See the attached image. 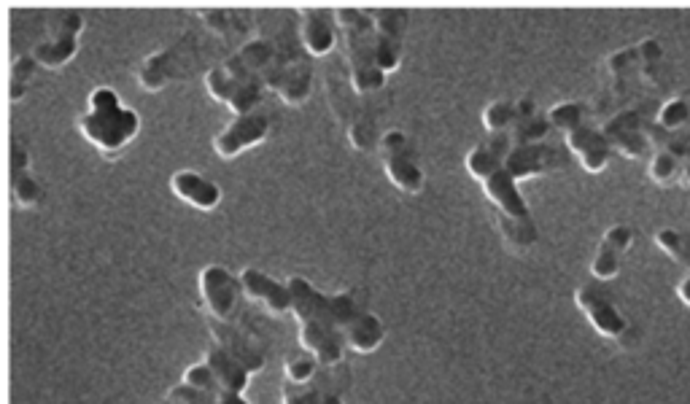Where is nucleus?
Returning <instances> with one entry per match:
<instances>
[{
	"label": "nucleus",
	"mask_w": 690,
	"mask_h": 404,
	"mask_svg": "<svg viewBox=\"0 0 690 404\" xmlns=\"http://www.w3.org/2000/svg\"><path fill=\"white\" fill-rule=\"evenodd\" d=\"M513 149L510 135L499 132V135H486V141H480L475 149L467 154V173L480 186L486 200L494 205L496 224L502 232L505 246L513 254H526L537 246V224L531 219L529 205L518 192V184L505 173V157Z\"/></svg>",
	"instance_id": "f257e3e1"
},
{
	"label": "nucleus",
	"mask_w": 690,
	"mask_h": 404,
	"mask_svg": "<svg viewBox=\"0 0 690 404\" xmlns=\"http://www.w3.org/2000/svg\"><path fill=\"white\" fill-rule=\"evenodd\" d=\"M292 289V316L297 318V343L302 351L313 353L321 367H335L345 356L343 329L351 321L359 302L354 294L340 291V294H324L308 278L292 275L289 278Z\"/></svg>",
	"instance_id": "f03ea898"
},
{
	"label": "nucleus",
	"mask_w": 690,
	"mask_h": 404,
	"mask_svg": "<svg viewBox=\"0 0 690 404\" xmlns=\"http://www.w3.org/2000/svg\"><path fill=\"white\" fill-rule=\"evenodd\" d=\"M79 132L100 151V157L116 159L130 149L141 132V116L111 87H95L87 95V106L79 116Z\"/></svg>",
	"instance_id": "7ed1b4c3"
},
{
	"label": "nucleus",
	"mask_w": 690,
	"mask_h": 404,
	"mask_svg": "<svg viewBox=\"0 0 690 404\" xmlns=\"http://www.w3.org/2000/svg\"><path fill=\"white\" fill-rule=\"evenodd\" d=\"M335 17L345 68H348V84L354 89V95H378L386 87L389 76L381 71V62H378V38H375L370 11L345 6V9H335Z\"/></svg>",
	"instance_id": "20e7f679"
},
{
	"label": "nucleus",
	"mask_w": 690,
	"mask_h": 404,
	"mask_svg": "<svg viewBox=\"0 0 690 404\" xmlns=\"http://www.w3.org/2000/svg\"><path fill=\"white\" fill-rule=\"evenodd\" d=\"M208 62V44L195 30H186L170 46L160 52L143 57L135 68V81L143 92H160V89L195 76Z\"/></svg>",
	"instance_id": "39448f33"
},
{
	"label": "nucleus",
	"mask_w": 690,
	"mask_h": 404,
	"mask_svg": "<svg viewBox=\"0 0 690 404\" xmlns=\"http://www.w3.org/2000/svg\"><path fill=\"white\" fill-rule=\"evenodd\" d=\"M84 17L81 11H54L44 19V38L30 46V57L38 62V68L60 71L79 54L84 33Z\"/></svg>",
	"instance_id": "423d86ee"
},
{
	"label": "nucleus",
	"mask_w": 690,
	"mask_h": 404,
	"mask_svg": "<svg viewBox=\"0 0 690 404\" xmlns=\"http://www.w3.org/2000/svg\"><path fill=\"white\" fill-rule=\"evenodd\" d=\"M262 84L267 92L281 97L286 106L308 103L310 92H313V65H310V54L302 49L300 36H294L286 44L284 54L262 76Z\"/></svg>",
	"instance_id": "0eeeda50"
},
{
	"label": "nucleus",
	"mask_w": 690,
	"mask_h": 404,
	"mask_svg": "<svg viewBox=\"0 0 690 404\" xmlns=\"http://www.w3.org/2000/svg\"><path fill=\"white\" fill-rule=\"evenodd\" d=\"M205 92L216 100L224 103L235 116H246L259 111V103L265 100V84L251 76L232 71L227 62L211 65L205 71Z\"/></svg>",
	"instance_id": "6e6552de"
},
{
	"label": "nucleus",
	"mask_w": 690,
	"mask_h": 404,
	"mask_svg": "<svg viewBox=\"0 0 690 404\" xmlns=\"http://www.w3.org/2000/svg\"><path fill=\"white\" fill-rule=\"evenodd\" d=\"M383 159V173L399 192L421 194L426 189V176L418 165L416 149L405 130H386L378 143Z\"/></svg>",
	"instance_id": "1a4fd4ad"
},
{
	"label": "nucleus",
	"mask_w": 690,
	"mask_h": 404,
	"mask_svg": "<svg viewBox=\"0 0 690 404\" xmlns=\"http://www.w3.org/2000/svg\"><path fill=\"white\" fill-rule=\"evenodd\" d=\"M575 302L577 308L585 313V318L591 321L593 329L602 334V337L615 340V343L620 345L639 343L637 329L629 324V318L620 313L618 305L610 299V294L604 289H599L596 283H583V286H577Z\"/></svg>",
	"instance_id": "9d476101"
},
{
	"label": "nucleus",
	"mask_w": 690,
	"mask_h": 404,
	"mask_svg": "<svg viewBox=\"0 0 690 404\" xmlns=\"http://www.w3.org/2000/svg\"><path fill=\"white\" fill-rule=\"evenodd\" d=\"M197 286H200V299H203L208 316L219 318V321L238 318L240 299H246L238 275H232L222 264H208L203 267Z\"/></svg>",
	"instance_id": "9b49d317"
},
{
	"label": "nucleus",
	"mask_w": 690,
	"mask_h": 404,
	"mask_svg": "<svg viewBox=\"0 0 690 404\" xmlns=\"http://www.w3.org/2000/svg\"><path fill=\"white\" fill-rule=\"evenodd\" d=\"M569 149L556 143H531V146H515L505 157V173L515 184L529 181V178L550 176L569 165Z\"/></svg>",
	"instance_id": "f8f14e48"
},
{
	"label": "nucleus",
	"mask_w": 690,
	"mask_h": 404,
	"mask_svg": "<svg viewBox=\"0 0 690 404\" xmlns=\"http://www.w3.org/2000/svg\"><path fill=\"white\" fill-rule=\"evenodd\" d=\"M208 332H211V343L219 345L222 351H227L235 361H240L243 367L254 375L262 372L267 364L265 345L259 343V337L254 332H248L232 318V321H219V318H208Z\"/></svg>",
	"instance_id": "ddd939ff"
},
{
	"label": "nucleus",
	"mask_w": 690,
	"mask_h": 404,
	"mask_svg": "<svg viewBox=\"0 0 690 404\" xmlns=\"http://www.w3.org/2000/svg\"><path fill=\"white\" fill-rule=\"evenodd\" d=\"M647 122H653L645 108H626L610 119L602 127V135L607 138L612 149L620 151L623 157L642 159L650 154V138H647Z\"/></svg>",
	"instance_id": "4468645a"
},
{
	"label": "nucleus",
	"mask_w": 690,
	"mask_h": 404,
	"mask_svg": "<svg viewBox=\"0 0 690 404\" xmlns=\"http://www.w3.org/2000/svg\"><path fill=\"white\" fill-rule=\"evenodd\" d=\"M270 116L265 111H254V114L235 116L227 127H224L216 138H213V151L222 159H235L243 151L262 146L270 138Z\"/></svg>",
	"instance_id": "2eb2a0df"
},
{
	"label": "nucleus",
	"mask_w": 690,
	"mask_h": 404,
	"mask_svg": "<svg viewBox=\"0 0 690 404\" xmlns=\"http://www.w3.org/2000/svg\"><path fill=\"white\" fill-rule=\"evenodd\" d=\"M370 17L375 25V38H378V62H381V71L389 76L402 65L410 14L405 9H372Z\"/></svg>",
	"instance_id": "dca6fc26"
},
{
	"label": "nucleus",
	"mask_w": 690,
	"mask_h": 404,
	"mask_svg": "<svg viewBox=\"0 0 690 404\" xmlns=\"http://www.w3.org/2000/svg\"><path fill=\"white\" fill-rule=\"evenodd\" d=\"M297 14H300L297 17V36H300L302 49L310 57H327V54H332L335 44L340 41L335 11L319 9V6H305Z\"/></svg>",
	"instance_id": "f3484780"
},
{
	"label": "nucleus",
	"mask_w": 690,
	"mask_h": 404,
	"mask_svg": "<svg viewBox=\"0 0 690 404\" xmlns=\"http://www.w3.org/2000/svg\"><path fill=\"white\" fill-rule=\"evenodd\" d=\"M238 278L240 286H243V297L248 302H257V305H262L275 318L292 313V289H289V281H275L273 275L262 273L257 267L240 270Z\"/></svg>",
	"instance_id": "a211bd4d"
},
{
	"label": "nucleus",
	"mask_w": 690,
	"mask_h": 404,
	"mask_svg": "<svg viewBox=\"0 0 690 404\" xmlns=\"http://www.w3.org/2000/svg\"><path fill=\"white\" fill-rule=\"evenodd\" d=\"M634 243V229L629 224H615L604 232L602 243L596 248L591 262V275L596 281H612L618 278L620 264H623V256Z\"/></svg>",
	"instance_id": "6ab92c4d"
},
{
	"label": "nucleus",
	"mask_w": 690,
	"mask_h": 404,
	"mask_svg": "<svg viewBox=\"0 0 690 404\" xmlns=\"http://www.w3.org/2000/svg\"><path fill=\"white\" fill-rule=\"evenodd\" d=\"M564 146L580 159V165H583L588 173H602L604 167L610 165L612 146L607 143L602 130H596L591 124H583V127L567 132V135H564Z\"/></svg>",
	"instance_id": "aec40b11"
},
{
	"label": "nucleus",
	"mask_w": 690,
	"mask_h": 404,
	"mask_svg": "<svg viewBox=\"0 0 690 404\" xmlns=\"http://www.w3.org/2000/svg\"><path fill=\"white\" fill-rule=\"evenodd\" d=\"M170 192L178 200L192 205L197 211H213L222 202V189L211 178L200 176L195 170H178L170 176Z\"/></svg>",
	"instance_id": "412c9836"
},
{
	"label": "nucleus",
	"mask_w": 690,
	"mask_h": 404,
	"mask_svg": "<svg viewBox=\"0 0 690 404\" xmlns=\"http://www.w3.org/2000/svg\"><path fill=\"white\" fill-rule=\"evenodd\" d=\"M197 17L205 25L211 36H219L222 41H251L254 36V17L238 9H197Z\"/></svg>",
	"instance_id": "4be33fe9"
},
{
	"label": "nucleus",
	"mask_w": 690,
	"mask_h": 404,
	"mask_svg": "<svg viewBox=\"0 0 690 404\" xmlns=\"http://www.w3.org/2000/svg\"><path fill=\"white\" fill-rule=\"evenodd\" d=\"M343 337L345 345H348L351 351L372 353L378 351L383 345V340H386V324H383L375 313H370V310L359 308L354 316H351V321L345 324Z\"/></svg>",
	"instance_id": "5701e85b"
},
{
	"label": "nucleus",
	"mask_w": 690,
	"mask_h": 404,
	"mask_svg": "<svg viewBox=\"0 0 690 404\" xmlns=\"http://www.w3.org/2000/svg\"><path fill=\"white\" fill-rule=\"evenodd\" d=\"M531 116H537V103L531 97L521 100H494L488 103L483 111V124H486L488 135H499V132H510L513 127L523 124Z\"/></svg>",
	"instance_id": "b1692460"
},
{
	"label": "nucleus",
	"mask_w": 690,
	"mask_h": 404,
	"mask_svg": "<svg viewBox=\"0 0 690 404\" xmlns=\"http://www.w3.org/2000/svg\"><path fill=\"white\" fill-rule=\"evenodd\" d=\"M203 361L211 367V372L219 380V386L227 388V391H235V394H243L248 388V380H251V372H248L240 361H235L227 351H222L219 345H208L205 348Z\"/></svg>",
	"instance_id": "393cba45"
},
{
	"label": "nucleus",
	"mask_w": 690,
	"mask_h": 404,
	"mask_svg": "<svg viewBox=\"0 0 690 404\" xmlns=\"http://www.w3.org/2000/svg\"><path fill=\"white\" fill-rule=\"evenodd\" d=\"M11 200L19 211H30L44 202V186L30 173V165L11 167Z\"/></svg>",
	"instance_id": "a878e982"
},
{
	"label": "nucleus",
	"mask_w": 690,
	"mask_h": 404,
	"mask_svg": "<svg viewBox=\"0 0 690 404\" xmlns=\"http://www.w3.org/2000/svg\"><path fill=\"white\" fill-rule=\"evenodd\" d=\"M38 62L30 57V52L22 54V57H14L11 60V76H9V100L14 106H19L25 100L27 89H30V81L36 76Z\"/></svg>",
	"instance_id": "bb28decb"
},
{
	"label": "nucleus",
	"mask_w": 690,
	"mask_h": 404,
	"mask_svg": "<svg viewBox=\"0 0 690 404\" xmlns=\"http://www.w3.org/2000/svg\"><path fill=\"white\" fill-rule=\"evenodd\" d=\"M281 404H345V402L340 394L316 386V383H308V386H294V383H289V386L284 388V394H281Z\"/></svg>",
	"instance_id": "cd10ccee"
},
{
	"label": "nucleus",
	"mask_w": 690,
	"mask_h": 404,
	"mask_svg": "<svg viewBox=\"0 0 690 404\" xmlns=\"http://www.w3.org/2000/svg\"><path fill=\"white\" fill-rule=\"evenodd\" d=\"M655 122L661 124L664 130L669 132H682L690 130V97H672L669 103L661 106V111L655 114Z\"/></svg>",
	"instance_id": "c85d7f7f"
},
{
	"label": "nucleus",
	"mask_w": 690,
	"mask_h": 404,
	"mask_svg": "<svg viewBox=\"0 0 690 404\" xmlns=\"http://www.w3.org/2000/svg\"><path fill=\"white\" fill-rule=\"evenodd\" d=\"M585 116H588V108H585V103H577V100H572V103H558V106H553L548 111L550 124H553L556 130L564 132V135L577 130V127H583Z\"/></svg>",
	"instance_id": "c756f323"
},
{
	"label": "nucleus",
	"mask_w": 690,
	"mask_h": 404,
	"mask_svg": "<svg viewBox=\"0 0 690 404\" xmlns=\"http://www.w3.org/2000/svg\"><path fill=\"white\" fill-rule=\"evenodd\" d=\"M319 359L313 356V353L302 351L297 353V356H292V359L286 361V380L289 383H294V386H308V383H313L316 380V375H319Z\"/></svg>",
	"instance_id": "7c9ffc66"
},
{
	"label": "nucleus",
	"mask_w": 690,
	"mask_h": 404,
	"mask_svg": "<svg viewBox=\"0 0 690 404\" xmlns=\"http://www.w3.org/2000/svg\"><path fill=\"white\" fill-rule=\"evenodd\" d=\"M655 246L661 248V251H666V254L672 256L677 264H682L685 270H690V238H685L680 232H674V229H658V232H655Z\"/></svg>",
	"instance_id": "2f4dec72"
},
{
	"label": "nucleus",
	"mask_w": 690,
	"mask_h": 404,
	"mask_svg": "<svg viewBox=\"0 0 690 404\" xmlns=\"http://www.w3.org/2000/svg\"><path fill=\"white\" fill-rule=\"evenodd\" d=\"M181 383L197 388V391H203L205 396H213L216 391H222L219 380H216V375H213L211 367H208L205 361H197V364H192V367H186L184 380H181Z\"/></svg>",
	"instance_id": "473e14b6"
},
{
	"label": "nucleus",
	"mask_w": 690,
	"mask_h": 404,
	"mask_svg": "<svg viewBox=\"0 0 690 404\" xmlns=\"http://www.w3.org/2000/svg\"><path fill=\"white\" fill-rule=\"evenodd\" d=\"M168 399L170 402H176V404H213L211 396H205L203 391H197V388L186 386V383H178V386L170 388Z\"/></svg>",
	"instance_id": "72a5a7b5"
},
{
	"label": "nucleus",
	"mask_w": 690,
	"mask_h": 404,
	"mask_svg": "<svg viewBox=\"0 0 690 404\" xmlns=\"http://www.w3.org/2000/svg\"><path fill=\"white\" fill-rule=\"evenodd\" d=\"M213 404H251L243 394H235V391H227V388H222V391H216V394L211 396Z\"/></svg>",
	"instance_id": "f704fd0d"
},
{
	"label": "nucleus",
	"mask_w": 690,
	"mask_h": 404,
	"mask_svg": "<svg viewBox=\"0 0 690 404\" xmlns=\"http://www.w3.org/2000/svg\"><path fill=\"white\" fill-rule=\"evenodd\" d=\"M677 294L685 305H690V275H685L680 283H677Z\"/></svg>",
	"instance_id": "c9c22d12"
},
{
	"label": "nucleus",
	"mask_w": 690,
	"mask_h": 404,
	"mask_svg": "<svg viewBox=\"0 0 690 404\" xmlns=\"http://www.w3.org/2000/svg\"><path fill=\"white\" fill-rule=\"evenodd\" d=\"M682 181L690 186V154L685 157V165H682Z\"/></svg>",
	"instance_id": "e433bc0d"
},
{
	"label": "nucleus",
	"mask_w": 690,
	"mask_h": 404,
	"mask_svg": "<svg viewBox=\"0 0 690 404\" xmlns=\"http://www.w3.org/2000/svg\"><path fill=\"white\" fill-rule=\"evenodd\" d=\"M165 404H176V402H170V399H165Z\"/></svg>",
	"instance_id": "4c0bfd02"
}]
</instances>
